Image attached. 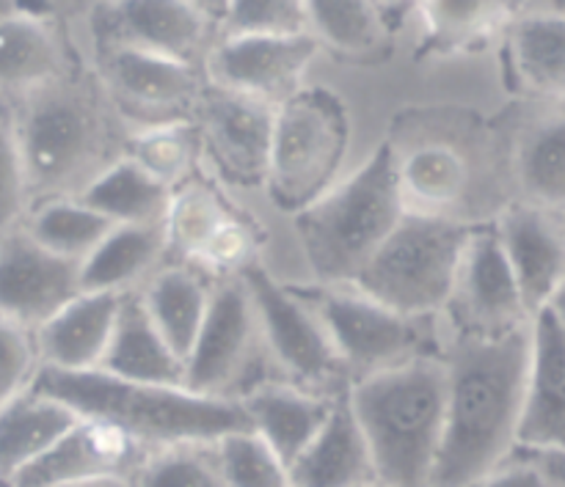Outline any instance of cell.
Returning <instances> with one entry per match:
<instances>
[{"label":"cell","instance_id":"10","mask_svg":"<svg viewBox=\"0 0 565 487\" xmlns=\"http://www.w3.org/2000/svg\"><path fill=\"white\" fill-rule=\"evenodd\" d=\"M445 312H450L456 339H502L530 325L494 220L469 229Z\"/></svg>","mask_w":565,"mask_h":487},{"label":"cell","instance_id":"13","mask_svg":"<svg viewBox=\"0 0 565 487\" xmlns=\"http://www.w3.org/2000/svg\"><path fill=\"white\" fill-rule=\"evenodd\" d=\"M508 202H522L565 218V102H522L502 121Z\"/></svg>","mask_w":565,"mask_h":487},{"label":"cell","instance_id":"40","mask_svg":"<svg viewBox=\"0 0 565 487\" xmlns=\"http://www.w3.org/2000/svg\"><path fill=\"white\" fill-rule=\"evenodd\" d=\"M469 487H565V452L516 444Z\"/></svg>","mask_w":565,"mask_h":487},{"label":"cell","instance_id":"43","mask_svg":"<svg viewBox=\"0 0 565 487\" xmlns=\"http://www.w3.org/2000/svg\"><path fill=\"white\" fill-rule=\"evenodd\" d=\"M546 309H550V312L555 314L557 323H561L563 331H565V281L561 284V290H557L555 295H552V301L546 303Z\"/></svg>","mask_w":565,"mask_h":487},{"label":"cell","instance_id":"36","mask_svg":"<svg viewBox=\"0 0 565 487\" xmlns=\"http://www.w3.org/2000/svg\"><path fill=\"white\" fill-rule=\"evenodd\" d=\"M125 154L136 160L152 180L177 191L193 174L199 154V136L191 121H169V125L141 127L127 141Z\"/></svg>","mask_w":565,"mask_h":487},{"label":"cell","instance_id":"41","mask_svg":"<svg viewBox=\"0 0 565 487\" xmlns=\"http://www.w3.org/2000/svg\"><path fill=\"white\" fill-rule=\"evenodd\" d=\"M31 209L25 171L17 149L11 105L0 102V242L14 235Z\"/></svg>","mask_w":565,"mask_h":487},{"label":"cell","instance_id":"7","mask_svg":"<svg viewBox=\"0 0 565 487\" xmlns=\"http://www.w3.org/2000/svg\"><path fill=\"white\" fill-rule=\"evenodd\" d=\"M469 229L467 220L406 213L351 286L403 317H436L450 301Z\"/></svg>","mask_w":565,"mask_h":487},{"label":"cell","instance_id":"45","mask_svg":"<svg viewBox=\"0 0 565 487\" xmlns=\"http://www.w3.org/2000/svg\"><path fill=\"white\" fill-rule=\"evenodd\" d=\"M373 487H384V485H373Z\"/></svg>","mask_w":565,"mask_h":487},{"label":"cell","instance_id":"9","mask_svg":"<svg viewBox=\"0 0 565 487\" xmlns=\"http://www.w3.org/2000/svg\"><path fill=\"white\" fill-rule=\"evenodd\" d=\"M298 295L315 309L326 334L334 342L342 364L353 380L406 364L412 358L430 356L428 320L403 317L381 306L356 286H296Z\"/></svg>","mask_w":565,"mask_h":487},{"label":"cell","instance_id":"26","mask_svg":"<svg viewBox=\"0 0 565 487\" xmlns=\"http://www.w3.org/2000/svg\"><path fill=\"white\" fill-rule=\"evenodd\" d=\"M403 213L425 218H452V209L472 191V163L450 143H423L395 158Z\"/></svg>","mask_w":565,"mask_h":487},{"label":"cell","instance_id":"20","mask_svg":"<svg viewBox=\"0 0 565 487\" xmlns=\"http://www.w3.org/2000/svg\"><path fill=\"white\" fill-rule=\"evenodd\" d=\"M494 226L533 320L565 281V218L522 202H505Z\"/></svg>","mask_w":565,"mask_h":487},{"label":"cell","instance_id":"32","mask_svg":"<svg viewBox=\"0 0 565 487\" xmlns=\"http://www.w3.org/2000/svg\"><path fill=\"white\" fill-rule=\"evenodd\" d=\"M169 253L163 224L114 226L81 262V292L125 295Z\"/></svg>","mask_w":565,"mask_h":487},{"label":"cell","instance_id":"3","mask_svg":"<svg viewBox=\"0 0 565 487\" xmlns=\"http://www.w3.org/2000/svg\"><path fill=\"white\" fill-rule=\"evenodd\" d=\"M31 391L64 402L81 419L116 428L147 450L215 444L221 435L252 430L237 400L202 397L182 386H149L99 372H58L39 367Z\"/></svg>","mask_w":565,"mask_h":487},{"label":"cell","instance_id":"17","mask_svg":"<svg viewBox=\"0 0 565 487\" xmlns=\"http://www.w3.org/2000/svg\"><path fill=\"white\" fill-rule=\"evenodd\" d=\"M81 295V264L58 257L17 229L0 242V317L39 331Z\"/></svg>","mask_w":565,"mask_h":487},{"label":"cell","instance_id":"12","mask_svg":"<svg viewBox=\"0 0 565 487\" xmlns=\"http://www.w3.org/2000/svg\"><path fill=\"white\" fill-rule=\"evenodd\" d=\"M318 53L312 33L218 39L204 55V72L213 88L279 108L301 91Z\"/></svg>","mask_w":565,"mask_h":487},{"label":"cell","instance_id":"21","mask_svg":"<svg viewBox=\"0 0 565 487\" xmlns=\"http://www.w3.org/2000/svg\"><path fill=\"white\" fill-rule=\"evenodd\" d=\"M516 444L565 452V331L550 309L530 320V367Z\"/></svg>","mask_w":565,"mask_h":487},{"label":"cell","instance_id":"28","mask_svg":"<svg viewBox=\"0 0 565 487\" xmlns=\"http://www.w3.org/2000/svg\"><path fill=\"white\" fill-rule=\"evenodd\" d=\"M309 33L320 50L351 64L384 61L395 47L390 11L364 0H309Z\"/></svg>","mask_w":565,"mask_h":487},{"label":"cell","instance_id":"33","mask_svg":"<svg viewBox=\"0 0 565 487\" xmlns=\"http://www.w3.org/2000/svg\"><path fill=\"white\" fill-rule=\"evenodd\" d=\"M171 193L174 191L152 180L136 160L121 154L75 198L114 226H152L163 224Z\"/></svg>","mask_w":565,"mask_h":487},{"label":"cell","instance_id":"4","mask_svg":"<svg viewBox=\"0 0 565 487\" xmlns=\"http://www.w3.org/2000/svg\"><path fill=\"white\" fill-rule=\"evenodd\" d=\"M384 487H434L445 433L447 369L439 356L353 380L345 391Z\"/></svg>","mask_w":565,"mask_h":487},{"label":"cell","instance_id":"35","mask_svg":"<svg viewBox=\"0 0 565 487\" xmlns=\"http://www.w3.org/2000/svg\"><path fill=\"white\" fill-rule=\"evenodd\" d=\"M22 229L42 248L81 264L105 240L114 224L86 207L81 198L66 196L33 204L22 220Z\"/></svg>","mask_w":565,"mask_h":487},{"label":"cell","instance_id":"8","mask_svg":"<svg viewBox=\"0 0 565 487\" xmlns=\"http://www.w3.org/2000/svg\"><path fill=\"white\" fill-rule=\"evenodd\" d=\"M241 281L246 284L257 314L259 339L285 369L290 378L287 383L331 400L345 397L351 389V375L320 317L298 295L296 286L279 284L259 262L243 270Z\"/></svg>","mask_w":565,"mask_h":487},{"label":"cell","instance_id":"5","mask_svg":"<svg viewBox=\"0 0 565 487\" xmlns=\"http://www.w3.org/2000/svg\"><path fill=\"white\" fill-rule=\"evenodd\" d=\"M395 147L381 143L348 180L296 215L298 240L320 284L351 286L401 224Z\"/></svg>","mask_w":565,"mask_h":487},{"label":"cell","instance_id":"19","mask_svg":"<svg viewBox=\"0 0 565 487\" xmlns=\"http://www.w3.org/2000/svg\"><path fill=\"white\" fill-rule=\"evenodd\" d=\"M152 452L110 424L81 419L9 487H77L99 479H132Z\"/></svg>","mask_w":565,"mask_h":487},{"label":"cell","instance_id":"37","mask_svg":"<svg viewBox=\"0 0 565 487\" xmlns=\"http://www.w3.org/2000/svg\"><path fill=\"white\" fill-rule=\"evenodd\" d=\"M210 450L226 487H290L287 466L254 430L221 435Z\"/></svg>","mask_w":565,"mask_h":487},{"label":"cell","instance_id":"30","mask_svg":"<svg viewBox=\"0 0 565 487\" xmlns=\"http://www.w3.org/2000/svg\"><path fill=\"white\" fill-rule=\"evenodd\" d=\"M423 22V58H452V55L480 53L502 39L516 3H489V0H436L419 3Z\"/></svg>","mask_w":565,"mask_h":487},{"label":"cell","instance_id":"44","mask_svg":"<svg viewBox=\"0 0 565 487\" xmlns=\"http://www.w3.org/2000/svg\"><path fill=\"white\" fill-rule=\"evenodd\" d=\"M77 487H132V479H99V483H88Z\"/></svg>","mask_w":565,"mask_h":487},{"label":"cell","instance_id":"42","mask_svg":"<svg viewBox=\"0 0 565 487\" xmlns=\"http://www.w3.org/2000/svg\"><path fill=\"white\" fill-rule=\"evenodd\" d=\"M36 369L39 353L31 331L0 317V408L31 386Z\"/></svg>","mask_w":565,"mask_h":487},{"label":"cell","instance_id":"38","mask_svg":"<svg viewBox=\"0 0 565 487\" xmlns=\"http://www.w3.org/2000/svg\"><path fill=\"white\" fill-rule=\"evenodd\" d=\"M309 33L307 3L298 0H237L224 3L218 17V39L301 36Z\"/></svg>","mask_w":565,"mask_h":487},{"label":"cell","instance_id":"2","mask_svg":"<svg viewBox=\"0 0 565 487\" xmlns=\"http://www.w3.org/2000/svg\"><path fill=\"white\" fill-rule=\"evenodd\" d=\"M31 207L81 196L114 160L110 102L97 77L70 72L11 108Z\"/></svg>","mask_w":565,"mask_h":487},{"label":"cell","instance_id":"1","mask_svg":"<svg viewBox=\"0 0 565 487\" xmlns=\"http://www.w3.org/2000/svg\"><path fill=\"white\" fill-rule=\"evenodd\" d=\"M441 361L447 405L434 487H469L516 446L530 325L502 339H456Z\"/></svg>","mask_w":565,"mask_h":487},{"label":"cell","instance_id":"14","mask_svg":"<svg viewBox=\"0 0 565 487\" xmlns=\"http://www.w3.org/2000/svg\"><path fill=\"white\" fill-rule=\"evenodd\" d=\"M259 339L257 314L246 284L221 279L210 295L207 314L185 361V389L202 397L235 400L232 389L252 367Z\"/></svg>","mask_w":565,"mask_h":487},{"label":"cell","instance_id":"16","mask_svg":"<svg viewBox=\"0 0 565 487\" xmlns=\"http://www.w3.org/2000/svg\"><path fill=\"white\" fill-rule=\"evenodd\" d=\"M224 9V6H221ZM221 11L182 0H127L99 6V47H132L163 55L180 64L199 66V55L210 53V33L218 31Z\"/></svg>","mask_w":565,"mask_h":487},{"label":"cell","instance_id":"27","mask_svg":"<svg viewBox=\"0 0 565 487\" xmlns=\"http://www.w3.org/2000/svg\"><path fill=\"white\" fill-rule=\"evenodd\" d=\"M99 372L130 383L185 389V364L174 356V350L152 325L138 292H125L121 297L119 317Z\"/></svg>","mask_w":565,"mask_h":487},{"label":"cell","instance_id":"31","mask_svg":"<svg viewBox=\"0 0 565 487\" xmlns=\"http://www.w3.org/2000/svg\"><path fill=\"white\" fill-rule=\"evenodd\" d=\"M210 295H213V284L207 281V275L188 264H171V268L158 270L138 292L152 325L182 364L191 356L193 342H196L204 314H207Z\"/></svg>","mask_w":565,"mask_h":487},{"label":"cell","instance_id":"18","mask_svg":"<svg viewBox=\"0 0 565 487\" xmlns=\"http://www.w3.org/2000/svg\"><path fill=\"white\" fill-rule=\"evenodd\" d=\"M502 77L522 102H565V0L516 3L502 33Z\"/></svg>","mask_w":565,"mask_h":487},{"label":"cell","instance_id":"24","mask_svg":"<svg viewBox=\"0 0 565 487\" xmlns=\"http://www.w3.org/2000/svg\"><path fill=\"white\" fill-rule=\"evenodd\" d=\"M237 402L246 411L254 433L279 455L285 466H290L329 422L337 400L292 383H254L237 394Z\"/></svg>","mask_w":565,"mask_h":487},{"label":"cell","instance_id":"25","mask_svg":"<svg viewBox=\"0 0 565 487\" xmlns=\"http://www.w3.org/2000/svg\"><path fill=\"white\" fill-rule=\"evenodd\" d=\"M290 487H373L375 477L370 446L353 419L345 397L334 402L329 422L312 444L287 466Z\"/></svg>","mask_w":565,"mask_h":487},{"label":"cell","instance_id":"11","mask_svg":"<svg viewBox=\"0 0 565 487\" xmlns=\"http://www.w3.org/2000/svg\"><path fill=\"white\" fill-rule=\"evenodd\" d=\"M99 83L110 108L141 127L191 121L204 91L199 66L132 47H103Z\"/></svg>","mask_w":565,"mask_h":487},{"label":"cell","instance_id":"22","mask_svg":"<svg viewBox=\"0 0 565 487\" xmlns=\"http://www.w3.org/2000/svg\"><path fill=\"white\" fill-rule=\"evenodd\" d=\"M70 72V42L53 17L20 6L0 9V102L28 97Z\"/></svg>","mask_w":565,"mask_h":487},{"label":"cell","instance_id":"39","mask_svg":"<svg viewBox=\"0 0 565 487\" xmlns=\"http://www.w3.org/2000/svg\"><path fill=\"white\" fill-rule=\"evenodd\" d=\"M132 487H226L210 444L154 450L132 477Z\"/></svg>","mask_w":565,"mask_h":487},{"label":"cell","instance_id":"23","mask_svg":"<svg viewBox=\"0 0 565 487\" xmlns=\"http://www.w3.org/2000/svg\"><path fill=\"white\" fill-rule=\"evenodd\" d=\"M121 297L110 292H81L72 297L55 317L33 331L39 367L58 372H94L103 367Z\"/></svg>","mask_w":565,"mask_h":487},{"label":"cell","instance_id":"6","mask_svg":"<svg viewBox=\"0 0 565 487\" xmlns=\"http://www.w3.org/2000/svg\"><path fill=\"white\" fill-rule=\"evenodd\" d=\"M351 143L348 108L331 88L303 86L274 113L265 191L281 213L298 215L337 185Z\"/></svg>","mask_w":565,"mask_h":487},{"label":"cell","instance_id":"34","mask_svg":"<svg viewBox=\"0 0 565 487\" xmlns=\"http://www.w3.org/2000/svg\"><path fill=\"white\" fill-rule=\"evenodd\" d=\"M235 218L237 215L226 207V202L213 187L188 180L185 185L171 193L169 209H166L163 229L169 251H174L182 259V264L196 268L210 242Z\"/></svg>","mask_w":565,"mask_h":487},{"label":"cell","instance_id":"29","mask_svg":"<svg viewBox=\"0 0 565 487\" xmlns=\"http://www.w3.org/2000/svg\"><path fill=\"white\" fill-rule=\"evenodd\" d=\"M81 422L64 402L25 389L0 408V487H9Z\"/></svg>","mask_w":565,"mask_h":487},{"label":"cell","instance_id":"15","mask_svg":"<svg viewBox=\"0 0 565 487\" xmlns=\"http://www.w3.org/2000/svg\"><path fill=\"white\" fill-rule=\"evenodd\" d=\"M276 108L237 97L221 88H204L193 110L199 149H204L218 176L235 187L265 185Z\"/></svg>","mask_w":565,"mask_h":487}]
</instances>
